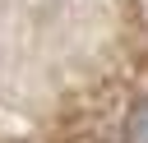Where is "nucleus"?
<instances>
[{
	"label": "nucleus",
	"mask_w": 148,
	"mask_h": 143,
	"mask_svg": "<svg viewBox=\"0 0 148 143\" xmlns=\"http://www.w3.org/2000/svg\"><path fill=\"white\" fill-rule=\"evenodd\" d=\"M125 143H148V101H139L125 115Z\"/></svg>",
	"instance_id": "obj_1"
}]
</instances>
